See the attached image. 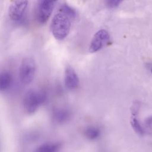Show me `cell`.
<instances>
[{
  "instance_id": "6da1fadb",
  "label": "cell",
  "mask_w": 152,
  "mask_h": 152,
  "mask_svg": "<svg viewBox=\"0 0 152 152\" xmlns=\"http://www.w3.org/2000/svg\"><path fill=\"white\" fill-rule=\"evenodd\" d=\"M75 17V11L68 5L65 4L59 8L51 22L52 33L56 39L62 40L68 36Z\"/></svg>"
},
{
  "instance_id": "7a4b0ae2",
  "label": "cell",
  "mask_w": 152,
  "mask_h": 152,
  "mask_svg": "<svg viewBox=\"0 0 152 152\" xmlns=\"http://www.w3.org/2000/svg\"><path fill=\"white\" fill-rule=\"evenodd\" d=\"M36 71V64L31 57L23 59L19 67V77L24 84H28L33 80Z\"/></svg>"
},
{
  "instance_id": "3957f363",
  "label": "cell",
  "mask_w": 152,
  "mask_h": 152,
  "mask_svg": "<svg viewBox=\"0 0 152 152\" xmlns=\"http://www.w3.org/2000/svg\"><path fill=\"white\" fill-rule=\"evenodd\" d=\"M28 6V0H14L10 5L8 15L14 22H21L25 16Z\"/></svg>"
},
{
  "instance_id": "277c9868",
  "label": "cell",
  "mask_w": 152,
  "mask_h": 152,
  "mask_svg": "<svg viewBox=\"0 0 152 152\" xmlns=\"http://www.w3.org/2000/svg\"><path fill=\"white\" fill-rule=\"evenodd\" d=\"M56 1L57 0H39L37 7L36 17L40 23L44 24L49 20Z\"/></svg>"
},
{
  "instance_id": "5b68a950",
  "label": "cell",
  "mask_w": 152,
  "mask_h": 152,
  "mask_svg": "<svg viewBox=\"0 0 152 152\" xmlns=\"http://www.w3.org/2000/svg\"><path fill=\"white\" fill-rule=\"evenodd\" d=\"M44 99L43 94L34 90H29L24 98V104L28 112H33L36 110L38 106Z\"/></svg>"
},
{
  "instance_id": "8992f818",
  "label": "cell",
  "mask_w": 152,
  "mask_h": 152,
  "mask_svg": "<svg viewBox=\"0 0 152 152\" xmlns=\"http://www.w3.org/2000/svg\"><path fill=\"white\" fill-rule=\"evenodd\" d=\"M109 33L104 29L99 30L94 35L89 47V51L91 53L96 52L103 48L109 40Z\"/></svg>"
},
{
  "instance_id": "52a82bcc",
  "label": "cell",
  "mask_w": 152,
  "mask_h": 152,
  "mask_svg": "<svg viewBox=\"0 0 152 152\" xmlns=\"http://www.w3.org/2000/svg\"><path fill=\"white\" fill-rule=\"evenodd\" d=\"M64 82L66 88L69 90L75 89L78 86V77L75 70L71 66L66 67L65 70Z\"/></svg>"
},
{
  "instance_id": "ba28073f",
  "label": "cell",
  "mask_w": 152,
  "mask_h": 152,
  "mask_svg": "<svg viewBox=\"0 0 152 152\" xmlns=\"http://www.w3.org/2000/svg\"><path fill=\"white\" fill-rule=\"evenodd\" d=\"M12 83L11 74L8 71L0 72V90L3 91L7 89Z\"/></svg>"
},
{
  "instance_id": "9c48e42d",
  "label": "cell",
  "mask_w": 152,
  "mask_h": 152,
  "mask_svg": "<svg viewBox=\"0 0 152 152\" xmlns=\"http://www.w3.org/2000/svg\"><path fill=\"white\" fill-rule=\"evenodd\" d=\"M84 136L90 140H94L98 138L101 134L100 129L94 126H88L84 130Z\"/></svg>"
},
{
  "instance_id": "30bf717a",
  "label": "cell",
  "mask_w": 152,
  "mask_h": 152,
  "mask_svg": "<svg viewBox=\"0 0 152 152\" xmlns=\"http://www.w3.org/2000/svg\"><path fill=\"white\" fill-rule=\"evenodd\" d=\"M131 124L133 129L137 134L139 135H143L144 134V129L136 117L132 118Z\"/></svg>"
},
{
  "instance_id": "8fae6325",
  "label": "cell",
  "mask_w": 152,
  "mask_h": 152,
  "mask_svg": "<svg viewBox=\"0 0 152 152\" xmlns=\"http://www.w3.org/2000/svg\"><path fill=\"white\" fill-rule=\"evenodd\" d=\"M56 119L61 122H65V121L68 120L70 116V113L68 110L65 109H61L58 110L56 114Z\"/></svg>"
},
{
  "instance_id": "7c38bea8",
  "label": "cell",
  "mask_w": 152,
  "mask_h": 152,
  "mask_svg": "<svg viewBox=\"0 0 152 152\" xmlns=\"http://www.w3.org/2000/svg\"><path fill=\"white\" fill-rule=\"evenodd\" d=\"M59 148L58 144H46L40 147L39 152H58Z\"/></svg>"
},
{
  "instance_id": "4fadbf2b",
  "label": "cell",
  "mask_w": 152,
  "mask_h": 152,
  "mask_svg": "<svg viewBox=\"0 0 152 152\" xmlns=\"http://www.w3.org/2000/svg\"><path fill=\"white\" fill-rule=\"evenodd\" d=\"M124 0H105L106 5L111 8L117 7Z\"/></svg>"
},
{
  "instance_id": "5bb4252c",
  "label": "cell",
  "mask_w": 152,
  "mask_h": 152,
  "mask_svg": "<svg viewBox=\"0 0 152 152\" xmlns=\"http://www.w3.org/2000/svg\"><path fill=\"white\" fill-rule=\"evenodd\" d=\"M145 124L148 127H151L152 126V115L148 116V118H147L145 119Z\"/></svg>"
},
{
  "instance_id": "9a60e30c",
  "label": "cell",
  "mask_w": 152,
  "mask_h": 152,
  "mask_svg": "<svg viewBox=\"0 0 152 152\" xmlns=\"http://www.w3.org/2000/svg\"><path fill=\"white\" fill-rule=\"evenodd\" d=\"M151 73H152V67H151Z\"/></svg>"
}]
</instances>
